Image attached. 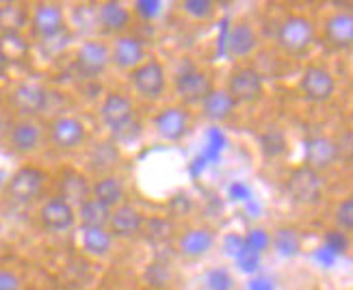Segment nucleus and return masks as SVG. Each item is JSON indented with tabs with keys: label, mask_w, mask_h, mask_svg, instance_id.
Returning a JSON list of instances; mask_svg holds the SVG:
<instances>
[{
	"label": "nucleus",
	"mask_w": 353,
	"mask_h": 290,
	"mask_svg": "<svg viewBox=\"0 0 353 290\" xmlns=\"http://www.w3.org/2000/svg\"><path fill=\"white\" fill-rule=\"evenodd\" d=\"M30 9L20 3L0 5V35H18L28 28Z\"/></svg>",
	"instance_id": "obj_27"
},
{
	"label": "nucleus",
	"mask_w": 353,
	"mask_h": 290,
	"mask_svg": "<svg viewBox=\"0 0 353 290\" xmlns=\"http://www.w3.org/2000/svg\"><path fill=\"white\" fill-rule=\"evenodd\" d=\"M214 240L217 238H214V232L210 227H191V230L176 236L178 251L184 258H193V260L206 256L214 247Z\"/></svg>",
	"instance_id": "obj_21"
},
{
	"label": "nucleus",
	"mask_w": 353,
	"mask_h": 290,
	"mask_svg": "<svg viewBox=\"0 0 353 290\" xmlns=\"http://www.w3.org/2000/svg\"><path fill=\"white\" fill-rule=\"evenodd\" d=\"M141 236L150 242V245H154V247L170 245V242H174L176 236H178V232H176V223H174V219H170L167 215L145 217Z\"/></svg>",
	"instance_id": "obj_26"
},
{
	"label": "nucleus",
	"mask_w": 353,
	"mask_h": 290,
	"mask_svg": "<svg viewBox=\"0 0 353 290\" xmlns=\"http://www.w3.org/2000/svg\"><path fill=\"white\" fill-rule=\"evenodd\" d=\"M193 210V200L189 193H176L170 200V219L174 217H187L189 212Z\"/></svg>",
	"instance_id": "obj_40"
},
{
	"label": "nucleus",
	"mask_w": 353,
	"mask_h": 290,
	"mask_svg": "<svg viewBox=\"0 0 353 290\" xmlns=\"http://www.w3.org/2000/svg\"><path fill=\"white\" fill-rule=\"evenodd\" d=\"M212 89L214 83L210 74L204 70H197L195 65H189L184 72H178L174 79V94L184 104V109L191 104H202Z\"/></svg>",
	"instance_id": "obj_6"
},
{
	"label": "nucleus",
	"mask_w": 353,
	"mask_h": 290,
	"mask_svg": "<svg viewBox=\"0 0 353 290\" xmlns=\"http://www.w3.org/2000/svg\"><path fill=\"white\" fill-rule=\"evenodd\" d=\"M174 273H172V265L167 260H154L150 262L143 271V280H145V286L150 288H161L165 290V286L172 282Z\"/></svg>",
	"instance_id": "obj_33"
},
{
	"label": "nucleus",
	"mask_w": 353,
	"mask_h": 290,
	"mask_svg": "<svg viewBox=\"0 0 353 290\" xmlns=\"http://www.w3.org/2000/svg\"><path fill=\"white\" fill-rule=\"evenodd\" d=\"M191 113L184 106H165L154 117V130L163 141L178 143L189 134Z\"/></svg>",
	"instance_id": "obj_14"
},
{
	"label": "nucleus",
	"mask_w": 353,
	"mask_h": 290,
	"mask_svg": "<svg viewBox=\"0 0 353 290\" xmlns=\"http://www.w3.org/2000/svg\"><path fill=\"white\" fill-rule=\"evenodd\" d=\"M271 238V247L284 258H295L301 251V236L293 225H280L275 227Z\"/></svg>",
	"instance_id": "obj_30"
},
{
	"label": "nucleus",
	"mask_w": 353,
	"mask_h": 290,
	"mask_svg": "<svg viewBox=\"0 0 353 290\" xmlns=\"http://www.w3.org/2000/svg\"><path fill=\"white\" fill-rule=\"evenodd\" d=\"M81 242H83L85 253L94 258H106L113 249L115 238L106 227H89V230H83Z\"/></svg>",
	"instance_id": "obj_28"
},
{
	"label": "nucleus",
	"mask_w": 353,
	"mask_h": 290,
	"mask_svg": "<svg viewBox=\"0 0 353 290\" xmlns=\"http://www.w3.org/2000/svg\"><path fill=\"white\" fill-rule=\"evenodd\" d=\"M250 290H273V286L267 282V280H254Z\"/></svg>",
	"instance_id": "obj_45"
},
{
	"label": "nucleus",
	"mask_w": 353,
	"mask_h": 290,
	"mask_svg": "<svg viewBox=\"0 0 353 290\" xmlns=\"http://www.w3.org/2000/svg\"><path fill=\"white\" fill-rule=\"evenodd\" d=\"M48 141L59 152H74L87 141V128L79 117L59 115L48 124Z\"/></svg>",
	"instance_id": "obj_11"
},
{
	"label": "nucleus",
	"mask_w": 353,
	"mask_h": 290,
	"mask_svg": "<svg viewBox=\"0 0 353 290\" xmlns=\"http://www.w3.org/2000/svg\"><path fill=\"white\" fill-rule=\"evenodd\" d=\"M43 141V128L37 124L35 119L18 117L9 126V145L18 154H33L39 149Z\"/></svg>",
	"instance_id": "obj_17"
},
{
	"label": "nucleus",
	"mask_w": 353,
	"mask_h": 290,
	"mask_svg": "<svg viewBox=\"0 0 353 290\" xmlns=\"http://www.w3.org/2000/svg\"><path fill=\"white\" fill-rule=\"evenodd\" d=\"M0 54L5 56L9 65L22 63L30 56V41L18 33V35H0Z\"/></svg>",
	"instance_id": "obj_31"
},
{
	"label": "nucleus",
	"mask_w": 353,
	"mask_h": 290,
	"mask_svg": "<svg viewBox=\"0 0 353 290\" xmlns=\"http://www.w3.org/2000/svg\"><path fill=\"white\" fill-rule=\"evenodd\" d=\"M243 240H245V247H248L250 251H254V253H258V256L263 253L265 249L271 247L269 232L260 230V227H256V230H250L248 234L243 236Z\"/></svg>",
	"instance_id": "obj_38"
},
{
	"label": "nucleus",
	"mask_w": 353,
	"mask_h": 290,
	"mask_svg": "<svg viewBox=\"0 0 353 290\" xmlns=\"http://www.w3.org/2000/svg\"><path fill=\"white\" fill-rule=\"evenodd\" d=\"M134 11L143 15L145 20H150L161 11V3H154V0H139V3L134 5Z\"/></svg>",
	"instance_id": "obj_43"
},
{
	"label": "nucleus",
	"mask_w": 353,
	"mask_h": 290,
	"mask_svg": "<svg viewBox=\"0 0 353 290\" xmlns=\"http://www.w3.org/2000/svg\"><path fill=\"white\" fill-rule=\"evenodd\" d=\"M347 249H349V238L345 232L334 227V230H330L325 234V251H330L334 256H343V253H347Z\"/></svg>",
	"instance_id": "obj_39"
},
{
	"label": "nucleus",
	"mask_w": 353,
	"mask_h": 290,
	"mask_svg": "<svg viewBox=\"0 0 353 290\" xmlns=\"http://www.w3.org/2000/svg\"><path fill=\"white\" fill-rule=\"evenodd\" d=\"M141 290H161V288H150V286H143Z\"/></svg>",
	"instance_id": "obj_47"
},
{
	"label": "nucleus",
	"mask_w": 353,
	"mask_h": 290,
	"mask_svg": "<svg viewBox=\"0 0 353 290\" xmlns=\"http://www.w3.org/2000/svg\"><path fill=\"white\" fill-rule=\"evenodd\" d=\"M28 28L33 37H37L39 41L52 39L61 33H65L68 24H65V13L61 5L54 3H39L30 9V20H28Z\"/></svg>",
	"instance_id": "obj_9"
},
{
	"label": "nucleus",
	"mask_w": 353,
	"mask_h": 290,
	"mask_svg": "<svg viewBox=\"0 0 353 290\" xmlns=\"http://www.w3.org/2000/svg\"><path fill=\"white\" fill-rule=\"evenodd\" d=\"M130 85L139 98L148 102L161 100L167 89V70L163 65V61L145 59L139 68H134L130 72Z\"/></svg>",
	"instance_id": "obj_3"
},
{
	"label": "nucleus",
	"mask_w": 353,
	"mask_h": 290,
	"mask_svg": "<svg viewBox=\"0 0 353 290\" xmlns=\"http://www.w3.org/2000/svg\"><path fill=\"white\" fill-rule=\"evenodd\" d=\"M37 217L43 230H48L52 234H61V232L72 230L76 225V208L54 195L39 206Z\"/></svg>",
	"instance_id": "obj_15"
},
{
	"label": "nucleus",
	"mask_w": 353,
	"mask_h": 290,
	"mask_svg": "<svg viewBox=\"0 0 353 290\" xmlns=\"http://www.w3.org/2000/svg\"><path fill=\"white\" fill-rule=\"evenodd\" d=\"M236 262L241 265V269L245 273H252V271L258 269V253H254V251H250L248 247H245L241 251V256H236Z\"/></svg>",
	"instance_id": "obj_42"
},
{
	"label": "nucleus",
	"mask_w": 353,
	"mask_h": 290,
	"mask_svg": "<svg viewBox=\"0 0 353 290\" xmlns=\"http://www.w3.org/2000/svg\"><path fill=\"white\" fill-rule=\"evenodd\" d=\"M91 197L109 210H113L126 202V187L115 174H106L91 185Z\"/></svg>",
	"instance_id": "obj_24"
},
{
	"label": "nucleus",
	"mask_w": 353,
	"mask_h": 290,
	"mask_svg": "<svg viewBox=\"0 0 353 290\" xmlns=\"http://www.w3.org/2000/svg\"><path fill=\"white\" fill-rule=\"evenodd\" d=\"M299 94L308 102H314V104L330 102L336 94L334 74L327 68L316 65V63L305 65L301 72V79H299Z\"/></svg>",
	"instance_id": "obj_8"
},
{
	"label": "nucleus",
	"mask_w": 353,
	"mask_h": 290,
	"mask_svg": "<svg viewBox=\"0 0 353 290\" xmlns=\"http://www.w3.org/2000/svg\"><path fill=\"white\" fill-rule=\"evenodd\" d=\"M204 288L206 290H234V278L232 273L223 267L208 269L204 276Z\"/></svg>",
	"instance_id": "obj_35"
},
{
	"label": "nucleus",
	"mask_w": 353,
	"mask_h": 290,
	"mask_svg": "<svg viewBox=\"0 0 353 290\" xmlns=\"http://www.w3.org/2000/svg\"><path fill=\"white\" fill-rule=\"evenodd\" d=\"M278 45L288 54H303L312 48L316 39V26L308 15L293 13L278 28Z\"/></svg>",
	"instance_id": "obj_1"
},
{
	"label": "nucleus",
	"mask_w": 353,
	"mask_h": 290,
	"mask_svg": "<svg viewBox=\"0 0 353 290\" xmlns=\"http://www.w3.org/2000/svg\"><path fill=\"white\" fill-rule=\"evenodd\" d=\"M117 160H119V149L111 141L98 143L89 154V165L94 167L96 172H100L102 176L111 174V169L117 165Z\"/></svg>",
	"instance_id": "obj_32"
},
{
	"label": "nucleus",
	"mask_w": 353,
	"mask_h": 290,
	"mask_svg": "<svg viewBox=\"0 0 353 290\" xmlns=\"http://www.w3.org/2000/svg\"><path fill=\"white\" fill-rule=\"evenodd\" d=\"M325 39L332 48L347 50L353 43V15L349 11H334L325 20Z\"/></svg>",
	"instance_id": "obj_22"
},
{
	"label": "nucleus",
	"mask_w": 353,
	"mask_h": 290,
	"mask_svg": "<svg viewBox=\"0 0 353 290\" xmlns=\"http://www.w3.org/2000/svg\"><path fill=\"white\" fill-rule=\"evenodd\" d=\"M258 45H260V39H258V33L254 30L252 24L236 22V24L230 26L228 37H225V48H228L230 56L248 59L258 50Z\"/></svg>",
	"instance_id": "obj_19"
},
{
	"label": "nucleus",
	"mask_w": 353,
	"mask_h": 290,
	"mask_svg": "<svg viewBox=\"0 0 353 290\" xmlns=\"http://www.w3.org/2000/svg\"><path fill=\"white\" fill-rule=\"evenodd\" d=\"M143 221H145V215L143 212L124 202L121 206L113 208L111 210V219H109V230L113 234V238H137L141 236V230H143Z\"/></svg>",
	"instance_id": "obj_16"
},
{
	"label": "nucleus",
	"mask_w": 353,
	"mask_h": 290,
	"mask_svg": "<svg viewBox=\"0 0 353 290\" xmlns=\"http://www.w3.org/2000/svg\"><path fill=\"white\" fill-rule=\"evenodd\" d=\"M89 290H96V288H89Z\"/></svg>",
	"instance_id": "obj_48"
},
{
	"label": "nucleus",
	"mask_w": 353,
	"mask_h": 290,
	"mask_svg": "<svg viewBox=\"0 0 353 290\" xmlns=\"http://www.w3.org/2000/svg\"><path fill=\"white\" fill-rule=\"evenodd\" d=\"M199 106H202V113L208 121H212V124H223V121H228L234 115L239 104L228 94L225 87H214Z\"/></svg>",
	"instance_id": "obj_23"
},
{
	"label": "nucleus",
	"mask_w": 353,
	"mask_h": 290,
	"mask_svg": "<svg viewBox=\"0 0 353 290\" xmlns=\"http://www.w3.org/2000/svg\"><path fill=\"white\" fill-rule=\"evenodd\" d=\"M225 91L236 100V104H252L263 100L265 96V79L252 65H236L228 76Z\"/></svg>",
	"instance_id": "obj_5"
},
{
	"label": "nucleus",
	"mask_w": 353,
	"mask_h": 290,
	"mask_svg": "<svg viewBox=\"0 0 353 290\" xmlns=\"http://www.w3.org/2000/svg\"><path fill=\"white\" fill-rule=\"evenodd\" d=\"M341 160V152L339 145L327 134H314L308 136L303 143V167L316 172V174H323L330 172L332 167Z\"/></svg>",
	"instance_id": "obj_12"
},
{
	"label": "nucleus",
	"mask_w": 353,
	"mask_h": 290,
	"mask_svg": "<svg viewBox=\"0 0 353 290\" xmlns=\"http://www.w3.org/2000/svg\"><path fill=\"white\" fill-rule=\"evenodd\" d=\"M111 65V45L100 39H87L76 48V68L87 79H98Z\"/></svg>",
	"instance_id": "obj_13"
},
{
	"label": "nucleus",
	"mask_w": 353,
	"mask_h": 290,
	"mask_svg": "<svg viewBox=\"0 0 353 290\" xmlns=\"http://www.w3.org/2000/svg\"><path fill=\"white\" fill-rule=\"evenodd\" d=\"M0 290H22V280L11 269H0Z\"/></svg>",
	"instance_id": "obj_41"
},
{
	"label": "nucleus",
	"mask_w": 353,
	"mask_h": 290,
	"mask_svg": "<svg viewBox=\"0 0 353 290\" xmlns=\"http://www.w3.org/2000/svg\"><path fill=\"white\" fill-rule=\"evenodd\" d=\"M286 191L290 195V200L299 206H314L321 202L325 191L323 176L308 169V167H293L286 178Z\"/></svg>",
	"instance_id": "obj_4"
},
{
	"label": "nucleus",
	"mask_w": 353,
	"mask_h": 290,
	"mask_svg": "<svg viewBox=\"0 0 353 290\" xmlns=\"http://www.w3.org/2000/svg\"><path fill=\"white\" fill-rule=\"evenodd\" d=\"M223 247H225V253L230 256H241V251L245 249V240L243 236H236V234H230L225 240H223Z\"/></svg>",
	"instance_id": "obj_44"
},
{
	"label": "nucleus",
	"mask_w": 353,
	"mask_h": 290,
	"mask_svg": "<svg viewBox=\"0 0 353 290\" xmlns=\"http://www.w3.org/2000/svg\"><path fill=\"white\" fill-rule=\"evenodd\" d=\"M145 45L134 35H117L111 45V63L119 70L132 72L145 61Z\"/></svg>",
	"instance_id": "obj_18"
},
{
	"label": "nucleus",
	"mask_w": 353,
	"mask_h": 290,
	"mask_svg": "<svg viewBox=\"0 0 353 290\" xmlns=\"http://www.w3.org/2000/svg\"><path fill=\"white\" fill-rule=\"evenodd\" d=\"M260 149L267 158H275L284 154L286 149V136L278 126H269L263 134H260Z\"/></svg>",
	"instance_id": "obj_34"
},
{
	"label": "nucleus",
	"mask_w": 353,
	"mask_h": 290,
	"mask_svg": "<svg viewBox=\"0 0 353 290\" xmlns=\"http://www.w3.org/2000/svg\"><path fill=\"white\" fill-rule=\"evenodd\" d=\"M48 96H50L48 89L41 83L22 81L13 87L9 96V104H11V109L18 113V117L35 119L39 113L46 111V106H48Z\"/></svg>",
	"instance_id": "obj_7"
},
{
	"label": "nucleus",
	"mask_w": 353,
	"mask_h": 290,
	"mask_svg": "<svg viewBox=\"0 0 353 290\" xmlns=\"http://www.w3.org/2000/svg\"><path fill=\"white\" fill-rule=\"evenodd\" d=\"M182 11L197 22L210 20L214 13V3H210V0H184Z\"/></svg>",
	"instance_id": "obj_37"
},
{
	"label": "nucleus",
	"mask_w": 353,
	"mask_h": 290,
	"mask_svg": "<svg viewBox=\"0 0 353 290\" xmlns=\"http://www.w3.org/2000/svg\"><path fill=\"white\" fill-rule=\"evenodd\" d=\"M109 219L111 210L96 202L94 197H89V200H85L76 208V221H81L83 230H89V227H109Z\"/></svg>",
	"instance_id": "obj_29"
},
{
	"label": "nucleus",
	"mask_w": 353,
	"mask_h": 290,
	"mask_svg": "<svg viewBox=\"0 0 353 290\" xmlns=\"http://www.w3.org/2000/svg\"><path fill=\"white\" fill-rule=\"evenodd\" d=\"M134 119V104L121 91H109L100 102V121L111 132L119 134L130 128Z\"/></svg>",
	"instance_id": "obj_10"
},
{
	"label": "nucleus",
	"mask_w": 353,
	"mask_h": 290,
	"mask_svg": "<svg viewBox=\"0 0 353 290\" xmlns=\"http://www.w3.org/2000/svg\"><path fill=\"white\" fill-rule=\"evenodd\" d=\"M50 180V176L46 174L41 167L37 165H22L20 169H15L7 182V195L15 204H33L37 197L41 195L46 182Z\"/></svg>",
	"instance_id": "obj_2"
},
{
	"label": "nucleus",
	"mask_w": 353,
	"mask_h": 290,
	"mask_svg": "<svg viewBox=\"0 0 353 290\" xmlns=\"http://www.w3.org/2000/svg\"><path fill=\"white\" fill-rule=\"evenodd\" d=\"M132 22V11L121 3H102L96 9V24H100L106 33L121 35L128 30Z\"/></svg>",
	"instance_id": "obj_25"
},
{
	"label": "nucleus",
	"mask_w": 353,
	"mask_h": 290,
	"mask_svg": "<svg viewBox=\"0 0 353 290\" xmlns=\"http://www.w3.org/2000/svg\"><path fill=\"white\" fill-rule=\"evenodd\" d=\"M7 74H9V63L5 61V56L0 54V83H3L7 79Z\"/></svg>",
	"instance_id": "obj_46"
},
{
	"label": "nucleus",
	"mask_w": 353,
	"mask_h": 290,
	"mask_svg": "<svg viewBox=\"0 0 353 290\" xmlns=\"http://www.w3.org/2000/svg\"><path fill=\"white\" fill-rule=\"evenodd\" d=\"M57 197H61L63 202H68L70 206L79 208L85 200L91 197V185L85 174L76 172V169H65L59 178V193Z\"/></svg>",
	"instance_id": "obj_20"
},
{
	"label": "nucleus",
	"mask_w": 353,
	"mask_h": 290,
	"mask_svg": "<svg viewBox=\"0 0 353 290\" xmlns=\"http://www.w3.org/2000/svg\"><path fill=\"white\" fill-rule=\"evenodd\" d=\"M334 223H336V230H341L345 234H349L353 230V200L351 197H345L343 202L336 204Z\"/></svg>",
	"instance_id": "obj_36"
}]
</instances>
